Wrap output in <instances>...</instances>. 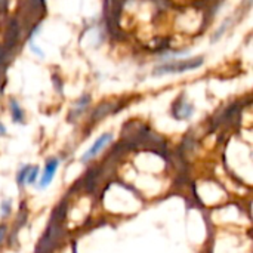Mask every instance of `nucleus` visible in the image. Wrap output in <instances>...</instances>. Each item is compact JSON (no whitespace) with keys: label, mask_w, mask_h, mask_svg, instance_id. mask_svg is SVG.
I'll return each instance as SVG.
<instances>
[{"label":"nucleus","mask_w":253,"mask_h":253,"mask_svg":"<svg viewBox=\"0 0 253 253\" xmlns=\"http://www.w3.org/2000/svg\"><path fill=\"white\" fill-rule=\"evenodd\" d=\"M4 227H0V243H1V240H3V237H4Z\"/></svg>","instance_id":"nucleus-5"},{"label":"nucleus","mask_w":253,"mask_h":253,"mask_svg":"<svg viewBox=\"0 0 253 253\" xmlns=\"http://www.w3.org/2000/svg\"><path fill=\"white\" fill-rule=\"evenodd\" d=\"M36 176H37V168L27 166L18 173V182L21 185L22 184H33L36 181Z\"/></svg>","instance_id":"nucleus-4"},{"label":"nucleus","mask_w":253,"mask_h":253,"mask_svg":"<svg viewBox=\"0 0 253 253\" xmlns=\"http://www.w3.org/2000/svg\"><path fill=\"white\" fill-rule=\"evenodd\" d=\"M203 64L202 58H190L185 61H178V62H172V64H165L159 68H156V76H163V74H175V73H184V71H190L194 68H199Z\"/></svg>","instance_id":"nucleus-1"},{"label":"nucleus","mask_w":253,"mask_h":253,"mask_svg":"<svg viewBox=\"0 0 253 253\" xmlns=\"http://www.w3.org/2000/svg\"><path fill=\"white\" fill-rule=\"evenodd\" d=\"M56 169H58V160L53 159V160H49V162L46 163V168H44V172H43V175H42L39 188H46V187L52 182V179H53V176H55V173H56Z\"/></svg>","instance_id":"nucleus-3"},{"label":"nucleus","mask_w":253,"mask_h":253,"mask_svg":"<svg viewBox=\"0 0 253 253\" xmlns=\"http://www.w3.org/2000/svg\"><path fill=\"white\" fill-rule=\"evenodd\" d=\"M111 139H113V135L111 133H102L93 144H92V147L83 154V160L86 162V160H90L92 157H95L99 151H102L104 148H105V145L108 144V142H111Z\"/></svg>","instance_id":"nucleus-2"}]
</instances>
